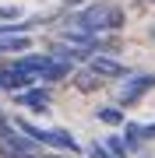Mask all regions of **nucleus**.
<instances>
[{
	"label": "nucleus",
	"mask_w": 155,
	"mask_h": 158,
	"mask_svg": "<svg viewBox=\"0 0 155 158\" xmlns=\"http://www.w3.org/2000/svg\"><path fill=\"white\" fill-rule=\"evenodd\" d=\"M67 25H74L81 32H92V35H116L123 28V11L109 0H99V4H88L85 11L71 14Z\"/></svg>",
	"instance_id": "nucleus-1"
},
{
	"label": "nucleus",
	"mask_w": 155,
	"mask_h": 158,
	"mask_svg": "<svg viewBox=\"0 0 155 158\" xmlns=\"http://www.w3.org/2000/svg\"><path fill=\"white\" fill-rule=\"evenodd\" d=\"M152 88H155V74H131V77L123 81L120 95H116V106L120 109L138 106V102L144 98V91H152Z\"/></svg>",
	"instance_id": "nucleus-2"
},
{
	"label": "nucleus",
	"mask_w": 155,
	"mask_h": 158,
	"mask_svg": "<svg viewBox=\"0 0 155 158\" xmlns=\"http://www.w3.org/2000/svg\"><path fill=\"white\" fill-rule=\"evenodd\" d=\"M85 67H92L102 81H127V77H131V74H127V67H123L116 56H109V53H99V56H92Z\"/></svg>",
	"instance_id": "nucleus-3"
},
{
	"label": "nucleus",
	"mask_w": 155,
	"mask_h": 158,
	"mask_svg": "<svg viewBox=\"0 0 155 158\" xmlns=\"http://www.w3.org/2000/svg\"><path fill=\"white\" fill-rule=\"evenodd\" d=\"M35 81L39 77H32L28 70H18L14 63H7V67H0V88L4 91H28V88H35Z\"/></svg>",
	"instance_id": "nucleus-4"
},
{
	"label": "nucleus",
	"mask_w": 155,
	"mask_h": 158,
	"mask_svg": "<svg viewBox=\"0 0 155 158\" xmlns=\"http://www.w3.org/2000/svg\"><path fill=\"white\" fill-rule=\"evenodd\" d=\"M14 102L25 106V109H32V113H46V109H50V88L35 85L28 91H21V95H14Z\"/></svg>",
	"instance_id": "nucleus-5"
},
{
	"label": "nucleus",
	"mask_w": 155,
	"mask_h": 158,
	"mask_svg": "<svg viewBox=\"0 0 155 158\" xmlns=\"http://www.w3.org/2000/svg\"><path fill=\"white\" fill-rule=\"evenodd\" d=\"M71 85H74L78 91H99V88L106 85V81L99 77V74H95L92 67H78L74 74H71Z\"/></svg>",
	"instance_id": "nucleus-6"
},
{
	"label": "nucleus",
	"mask_w": 155,
	"mask_h": 158,
	"mask_svg": "<svg viewBox=\"0 0 155 158\" xmlns=\"http://www.w3.org/2000/svg\"><path fill=\"white\" fill-rule=\"evenodd\" d=\"M25 49H32V39H28V35H0V56H4V53L25 56Z\"/></svg>",
	"instance_id": "nucleus-7"
},
{
	"label": "nucleus",
	"mask_w": 155,
	"mask_h": 158,
	"mask_svg": "<svg viewBox=\"0 0 155 158\" xmlns=\"http://www.w3.org/2000/svg\"><path fill=\"white\" fill-rule=\"evenodd\" d=\"M123 141H127V148H131V155H134V151H141V148H144L141 123H123Z\"/></svg>",
	"instance_id": "nucleus-8"
},
{
	"label": "nucleus",
	"mask_w": 155,
	"mask_h": 158,
	"mask_svg": "<svg viewBox=\"0 0 155 158\" xmlns=\"http://www.w3.org/2000/svg\"><path fill=\"white\" fill-rule=\"evenodd\" d=\"M95 116H99V123H109V127H120V123H127V119H123V109H120V106H102Z\"/></svg>",
	"instance_id": "nucleus-9"
},
{
	"label": "nucleus",
	"mask_w": 155,
	"mask_h": 158,
	"mask_svg": "<svg viewBox=\"0 0 155 158\" xmlns=\"http://www.w3.org/2000/svg\"><path fill=\"white\" fill-rule=\"evenodd\" d=\"M102 144H106V148H109V151H113L116 158H127V155H131V148H127V141H123V134H113V137H106Z\"/></svg>",
	"instance_id": "nucleus-10"
},
{
	"label": "nucleus",
	"mask_w": 155,
	"mask_h": 158,
	"mask_svg": "<svg viewBox=\"0 0 155 158\" xmlns=\"http://www.w3.org/2000/svg\"><path fill=\"white\" fill-rule=\"evenodd\" d=\"M21 7L18 4H0V25H14V21H21Z\"/></svg>",
	"instance_id": "nucleus-11"
},
{
	"label": "nucleus",
	"mask_w": 155,
	"mask_h": 158,
	"mask_svg": "<svg viewBox=\"0 0 155 158\" xmlns=\"http://www.w3.org/2000/svg\"><path fill=\"white\" fill-rule=\"evenodd\" d=\"M85 155H88V158H116L106 144H99V141H92V144H88V151H85Z\"/></svg>",
	"instance_id": "nucleus-12"
},
{
	"label": "nucleus",
	"mask_w": 155,
	"mask_h": 158,
	"mask_svg": "<svg viewBox=\"0 0 155 158\" xmlns=\"http://www.w3.org/2000/svg\"><path fill=\"white\" fill-rule=\"evenodd\" d=\"M141 134H144V141H155V123H144Z\"/></svg>",
	"instance_id": "nucleus-13"
},
{
	"label": "nucleus",
	"mask_w": 155,
	"mask_h": 158,
	"mask_svg": "<svg viewBox=\"0 0 155 158\" xmlns=\"http://www.w3.org/2000/svg\"><path fill=\"white\" fill-rule=\"evenodd\" d=\"M81 4L88 7V0H63V7H81Z\"/></svg>",
	"instance_id": "nucleus-14"
},
{
	"label": "nucleus",
	"mask_w": 155,
	"mask_h": 158,
	"mask_svg": "<svg viewBox=\"0 0 155 158\" xmlns=\"http://www.w3.org/2000/svg\"><path fill=\"white\" fill-rule=\"evenodd\" d=\"M39 158H63V155H39Z\"/></svg>",
	"instance_id": "nucleus-15"
},
{
	"label": "nucleus",
	"mask_w": 155,
	"mask_h": 158,
	"mask_svg": "<svg viewBox=\"0 0 155 158\" xmlns=\"http://www.w3.org/2000/svg\"><path fill=\"white\" fill-rule=\"evenodd\" d=\"M141 4H152V0H141Z\"/></svg>",
	"instance_id": "nucleus-16"
},
{
	"label": "nucleus",
	"mask_w": 155,
	"mask_h": 158,
	"mask_svg": "<svg viewBox=\"0 0 155 158\" xmlns=\"http://www.w3.org/2000/svg\"><path fill=\"white\" fill-rule=\"evenodd\" d=\"M0 91H4V88H0Z\"/></svg>",
	"instance_id": "nucleus-17"
}]
</instances>
